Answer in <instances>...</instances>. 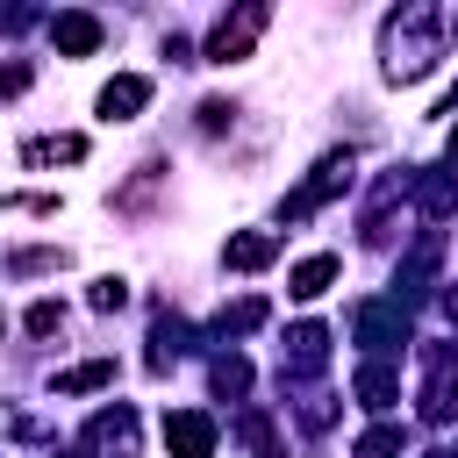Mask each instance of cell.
Here are the masks:
<instances>
[{
  "mask_svg": "<svg viewBox=\"0 0 458 458\" xmlns=\"http://www.w3.org/2000/svg\"><path fill=\"white\" fill-rule=\"evenodd\" d=\"M386 79H422L429 64H437V14L429 7H408V14H394V29H386Z\"/></svg>",
  "mask_w": 458,
  "mask_h": 458,
  "instance_id": "1",
  "label": "cell"
},
{
  "mask_svg": "<svg viewBox=\"0 0 458 458\" xmlns=\"http://www.w3.org/2000/svg\"><path fill=\"white\" fill-rule=\"evenodd\" d=\"M265 21H272V7H265V0H250V7H236V14H222V21H215V36H208V57H215V64L250 57V43L265 36Z\"/></svg>",
  "mask_w": 458,
  "mask_h": 458,
  "instance_id": "2",
  "label": "cell"
},
{
  "mask_svg": "<svg viewBox=\"0 0 458 458\" xmlns=\"http://www.w3.org/2000/svg\"><path fill=\"white\" fill-rule=\"evenodd\" d=\"M351 336H358L365 351H401V344H408V315H401V301H365V308L351 315Z\"/></svg>",
  "mask_w": 458,
  "mask_h": 458,
  "instance_id": "3",
  "label": "cell"
},
{
  "mask_svg": "<svg viewBox=\"0 0 458 458\" xmlns=\"http://www.w3.org/2000/svg\"><path fill=\"white\" fill-rule=\"evenodd\" d=\"M165 444H172V458H208L215 451V422L200 408H179V415H165Z\"/></svg>",
  "mask_w": 458,
  "mask_h": 458,
  "instance_id": "4",
  "label": "cell"
},
{
  "mask_svg": "<svg viewBox=\"0 0 458 458\" xmlns=\"http://www.w3.org/2000/svg\"><path fill=\"white\" fill-rule=\"evenodd\" d=\"M143 100H150V79L122 72V79H107V86H100V122H129Z\"/></svg>",
  "mask_w": 458,
  "mask_h": 458,
  "instance_id": "5",
  "label": "cell"
},
{
  "mask_svg": "<svg viewBox=\"0 0 458 458\" xmlns=\"http://www.w3.org/2000/svg\"><path fill=\"white\" fill-rule=\"evenodd\" d=\"M50 43H57L64 57H86V50H100V21H93V14H57V21H50Z\"/></svg>",
  "mask_w": 458,
  "mask_h": 458,
  "instance_id": "6",
  "label": "cell"
},
{
  "mask_svg": "<svg viewBox=\"0 0 458 458\" xmlns=\"http://www.w3.org/2000/svg\"><path fill=\"white\" fill-rule=\"evenodd\" d=\"M236 272H258V265H272L279 258V236L272 229H243V236H229V250H222Z\"/></svg>",
  "mask_w": 458,
  "mask_h": 458,
  "instance_id": "7",
  "label": "cell"
},
{
  "mask_svg": "<svg viewBox=\"0 0 458 458\" xmlns=\"http://www.w3.org/2000/svg\"><path fill=\"white\" fill-rule=\"evenodd\" d=\"M86 444H114V458H129V444H136V415H129V408H100V415L86 422Z\"/></svg>",
  "mask_w": 458,
  "mask_h": 458,
  "instance_id": "8",
  "label": "cell"
},
{
  "mask_svg": "<svg viewBox=\"0 0 458 458\" xmlns=\"http://www.w3.org/2000/svg\"><path fill=\"white\" fill-rule=\"evenodd\" d=\"M329 279H336V258H301L293 279H286V293L293 301H315V293H329Z\"/></svg>",
  "mask_w": 458,
  "mask_h": 458,
  "instance_id": "9",
  "label": "cell"
},
{
  "mask_svg": "<svg viewBox=\"0 0 458 458\" xmlns=\"http://www.w3.org/2000/svg\"><path fill=\"white\" fill-rule=\"evenodd\" d=\"M286 344H293V372H315L322 351H329V329L322 322H301V329H286Z\"/></svg>",
  "mask_w": 458,
  "mask_h": 458,
  "instance_id": "10",
  "label": "cell"
},
{
  "mask_svg": "<svg viewBox=\"0 0 458 458\" xmlns=\"http://www.w3.org/2000/svg\"><path fill=\"white\" fill-rule=\"evenodd\" d=\"M358 401H365V408H394V401H401V379H394L386 365H365V372H358Z\"/></svg>",
  "mask_w": 458,
  "mask_h": 458,
  "instance_id": "11",
  "label": "cell"
},
{
  "mask_svg": "<svg viewBox=\"0 0 458 458\" xmlns=\"http://www.w3.org/2000/svg\"><path fill=\"white\" fill-rule=\"evenodd\" d=\"M107 379H114V358H93V365L57 372V394H93V386H107Z\"/></svg>",
  "mask_w": 458,
  "mask_h": 458,
  "instance_id": "12",
  "label": "cell"
},
{
  "mask_svg": "<svg viewBox=\"0 0 458 458\" xmlns=\"http://www.w3.org/2000/svg\"><path fill=\"white\" fill-rule=\"evenodd\" d=\"M208 379H215V394H229V401H236V394H250V358H236V351H229V358H215V372H208Z\"/></svg>",
  "mask_w": 458,
  "mask_h": 458,
  "instance_id": "13",
  "label": "cell"
},
{
  "mask_svg": "<svg viewBox=\"0 0 458 458\" xmlns=\"http://www.w3.org/2000/svg\"><path fill=\"white\" fill-rule=\"evenodd\" d=\"M422 415H429V422H451V415H458V386H451V372H437V379H429Z\"/></svg>",
  "mask_w": 458,
  "mask_h": 458,
  "instance_id": "14",
  "label": "cell"
},
{
  "mask_svg": "<svg viewBox=\"0 0 458 458\" xmlns=\"http://www.w3.org/2000/svg\"><path fill=\"white\" fill-rule=\"evenodd\" d=\"M415 200H422V215H444V208H451V179H444V172H422V179H415Z\"/></svg>",
  "mask_w": 458,
  "mask_h": 458,
  "instance_id": "15",
  "label": "cell"
},
{
  "mask_svg": "<svg viewBox=\"0 0 458 458\" xmlns=\"http://www.w3.org/2000/svg\"><path fill=\"white\" fill-rule=\"evenodd\" d=\"M258 322H265V301H236V308H222L215 329H222V336H243V329H258Z\"/></svg>",
  "mask_w": 458,
  "mask_h": 458,
  "instance_id": "16",
  "label": "cell"
},
{
  "mask_svg": "<svg viewBox=\"0 0 458 458\" xmlns=\"http://www.w3.org/2000/svg\"><path fill=\"white\" fill-rule=\"evenodd\" d=\"M394 451H401V429H394V422H379V429L358 437V458H394Z\"/></svg>",
  "mask_w": 458,
  "mask_h": 458,
  "instance_id": "17",
  "label": "cell"
},
{
  "mask_svg": "<svg viewBox=\"0 0 458 458\" xmlns=\"http://www.w3.org/2000/svg\"><path fill=\"white\" fill-rule=\"evenodd\" d=\"M429 265H437V236H422V243H415V258L401 265V286H422V279H429Z\"/></svg>",
  "mask_w": 458,
  "mask_h": 458,
  "instance_id": "18",
  "label": "cell"
},
{
  "mask_svg": "<svg viewBox=\"0 0 458 458\" xmlns=\"http://www.w3.org/2000/svg\"><path fill=\"white\" fill-rule=\"evenodd\" d=\"M43 157H86V143H79V136H57V143H29V165H43Z\"/></svg>",
  "mask_w": 458,
  "mask_h": 458,
  "instance_id": "19",
  "label": "cell"
},
{
  "mask_svg": "<svg viewBox=\"0 0 458 458\" xmlns=\"http://www.w3.org/2000/svg\"><path fill=\"white\" fill-rule=\"evenodd\" d=\"M21 322H29V336H50V329L64 322V308H57V301H36V308H29Z\"/></svg>",
  "mask_w": 458,
  "mask_h": 458,
  "instance_id": "20",
  "label": "cell"
},
{
  "mask_svg": "<svg viewBox=\"0 0 458 458\" xmlns=\"http://www.w3.org/2000/svg\"><path fill=\"white\" fill-rule=\"evenodd\" d=\"M122 301H129V286H122V279H93V308H100V315H107V308H122Z\"/></svg>",
  "mask_w": 458,
  "mask_h": 458,
  "instance_id": "21",
  "label": "cell"
},
{
  "mask_svg": "<svg viewBox=\"0 0 458 458\" xmlns=\"http://www.w3.org/2000/svg\"><path fill=\"white\" fill-rule=\"evenodd\" d=\"M200 129H208V136L229 129V100H208V107H200Z\"/></svg>",
  "mask_w": 458,
  "mask_h": 458,
  "instance_id": "22",
  "label": "cell"
},
{
  "mask_svg": "<svg viewBox=\"0 0 458 458\" xmlns=\"http://www.w3.org/2000/svg\"><path fill=\"white\" fill-rule=\"evenodd\" d=\"M444 315H451V322H458V286H444Z\"/></svg>",
  "mask_w": 458,
  "mask_h": 458,
  "instance_id": "23",
  "label": "cell"
},
{
  "mask_svg": "<svg viewBox=\"0 0 458 458\" xmlns=\"http://www.w3.org/2000/svg\"><path fill=\"white\" fill-rule=\"evenodd\" d=\"M444 36H451V43H458V14H451V29H444Z\"/></svg>",
  "mask_w": 458,
  "mask_h": 458,
  "instance_id": "24",
  "label": "cell"
},
{
  "mask_svg": "<svg viewBox=\"0 0 458 458\" xmlns=\"http://www.w3.org/2000/svg\"><path fill=\"white\" fill-rule=\"evenodd\" d=\"M422 458H451V451H422Z\"/></svg>",
  "mask_w": 458,
  "mask_h": 458,
  "instance_id": "25",
  "label": "cell"
},
{
  "mask_svg": "<svg viewBox=\"0 0 458 458\" xmlns=\"http://www.w3.org/2000/svg\"><path fill=\"white\" fill-rule=\"evenodd\" d=\"M451 157H458V129H451Z\"/></svg>",
  "mask_w": 458,
  "mask_h": 458,
  "instance_id": "26",
  "label": "cell"
}]
</instances>
